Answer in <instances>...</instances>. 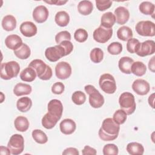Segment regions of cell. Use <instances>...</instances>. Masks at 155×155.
<instances>
[{
  "mask_svg": "<svg viewBox=\"0 0 155 155\" xmlns=\"http://www.w3.org/2000/svg\"><path fill=\"white\" fill-rule=\"evenodd\" d=\"M148 104L150 105V107L152 108H154V93H152L148 97Z\"/></svg>",
  "mask_w": 155,
  "mask_h": 155,
  "instance_id": "cell-52",
  "label": "cell"
},
{
  "mask_svg": "<svg viewBox=\"0 0 155 155\" xmlns=\"http://www.w3.org/2000/svg\"><path fill=\"white\" fill-rule=\"evenodd\" d=\"M60 131L62 133L69 135L73 133L76 128L75 122L71 119H65L59 124Z\"/></svg>",
  "mask_w": 155,
  "mask_h": 155,
  "instance_id": "cell-18",
  "label": "cell"
},
{
  "mask_svg": "<svg viewBox=\"0 0 155 155\" xmlns=\"http://www.w3.org/2000/svg\"><path fill=\"white\" fill-rule=\"evenodd\" d=\"M32 91L31 86L27 84L18 83L13 88V93L16 96H21L23 95H28Z\"/></svg>",
  "mask_w": 155,
  "mask_h": 155,
  "instance_id": "cell-22",
  "label": "cell"
},
{
  "mask_svg": "<svg viewBox=\"0 0 155 155\" xmlns=\"http://www.w3.org/2000/svg\"><path fill=\"white\" fill-rule=\"evenodd\" d=\"M36 76L37 74L35 71L34 70V69H33L30 67H28L24 68L20 73V74H19L20 78L22 81L24 82H28L33 81L36 79Z\"/></svg>",
  "mask_w": 155,
  "mask_h": 155,
  "instance_id": "cell-29",
  "label": "cell"
},
{
  "mask_svg": "<svg viewBox=\"0 0 155 155\" xmlns=\"http://www.w3.org/2000/svg\"><path fill=\"white\" fill-rule=\"evenodd\" d=\"M102 152L104 155H117L119 153V149L115 144L108 143L104 145Z\"/></svg>",
  "mask_w": 155,
  "mask_h": 155,
  "instance_id": "cell-42",
  "label": "cell"
},
{
  "mask_svg": "<svg viewBox=\"0 0 155 155\" xmlns=\"http://www.w3.org/2000/svg\"><path fill=\"white\" fill-rule=\"evenodd\" d=\"M131 71V73L137 76L140 77L145 74L147 71V67L142 62L136 61L133 63Z\"/></svg>",
  "mask_w": 155,
  "mask_h": 155,
  "instance_id": "cell-32",
  "label": "cell"
},
{
  "mask_svg": "<svg viewBox=\"0 0 155 155\" xmlns=\"http://www.w3.org/2000/svg\"><path fill=\"white\" fill-rule=\"evenodd\" d=\"M1 98H2V99H1V102L2 103V102H3V99H2V97H4V94H3V93H2V92H1Z\"/></svg>",
  "mask_w": 155,
  "mask_h": 155,
  "instance_id": "cell-53",
  "label": "cell"
},
{
  "mask_svg": "<svg viewBox=\"0 0 155 155\" xmlns=\"http://www.w3.org/2000/svg\"><path fill=\"white\" fill-rule=\"evenodd\" d=\"M71 99L73 103L78 105H81L85 103L86 101V95L81 91H76L73 93Z\"/></svg>",
  "mask_w": 155,
  "mask_h": 155,
  "instance_id": "cell-38",
  "label": "cell"
},
{
  "mask_svg": "<svg viewBox=\"0 0 155 155\" xmlns=\"http://www.w3.org/2000/svg\"><path fill=\"white\" fill-rule=\"evenodd\" d=\"M85 92L89 95V103L94 108H101L104 104V96L92 85H87L84 87Z\"/></svg>",
  "mask_w": 155,
  "mask_h": 155,
  "instance_id": "cell-5",
  "label": "cell"
},
{
  "mask_svg": "<svg viewBox=\"0 0 155 155\" xmlns=\"http://www.w3.org/2000/svg\"><path fill=\"white\" fill-rule=\"evenodd\" d=\"M14 125L15 128L18 131L25 132L28 130L30 123L27 117L22 116H19L15 119Z\"/></svg>",
  "mask_w": 155,
  "mask_h": 155,
  "instance_id": "cell-25",
  "label": "cell"
},
{
  "mask_svg": "<svg viewBox=\"0 0 155 155\" xmlns=\"http://www.w3.org/2000/svg\"><path fill=\"white\" fill-rule=\"evenodd\" d=\"M46 3L50 4H55L56 5H62L65 4L68 2V1H61V0H56V1H44Z\"/></svg>",
  "mask_w": 155,
  "mask_h": 155,
  "instance_id": "cell-49",
  "label": "cell"
},
{
  "mask_svg": "<svg viewBox=\"0 0 155 155\" xmlns=\"http://www.w3.org/2000/svg\"><path fill=\"white\" fill-rule=\"evenodd\" d=\"M133 62L134 60L128 56L122 57L118 62V67L120 71L127 74L131 73V68Z\"/></svg>",
  "mask_w": 155,
  "mask_h": 155,
  "instance_id": "cell-20",
  "label": "cell"
},
{
  "mask_svg": "<svg viewBox=\"0 0 155 155\" xmlns=\"http://www.w3.org/2000/svg\"><path fill=\"white\" fill-rule=\"evenodd\" d=\"M23 44L21 38L17 35H10L5 39V44L10 50H15Z\"/></svg>",
  "mask_w": 155,
  "mask_h": 155,
  "instance_id": "cell-19",
  "label": "cell"
},
{
  "mask_svg": "<svg viewBox=\"0 0 155 155\" xmlns=\"http://www.w3.org/2000/svg\"><path fill=\"white\" fill-rule=\"evenodd\" d=\"M126 150L131 155H142L144 153V148L143 145L141 143L136 142L128 143Z\"/></svg>",
  "mask_w": 155,
  "mask_h": 155,
  "instance_id": "cell-27",
  "label": "cell"
},
{
  "mask_svg": "<svg viewBox=\"0 0 155 155\" xmlns=\"http://www.w3.org/2000/svg\"><path fill=\"white\" fill-rule=\"evenodd\" d=\"M116 22V18L114 15L110 12L104 13L101 19V25L107 28H111Z\"/></svg>",
  "mask_w": 155,
  "mask_h": 155,
  "instance_id": "cell-23",
  "label": "cell"
},
{
  "mask_svg": "<svg viewBox=\"0 0 155 155\" xmlns=\"http://www.w3.org/2000/svg\"><path fill=\"white\" fill-rule=\"evenodd\" d=\"M97 8L102 12L109 8L112 5L111 1H103V0H96L95 1Z\"/></svg>",
  "mask_w": 155,
  "mask_h": 155,
  "instance_id": "cell-44",
  "label": "cell"
},
{
  "mask_svg": "<svg viewBox=\"0 0 155 155\" xmlns=\"http://www.w3.org/2000/svg\"><path fill=\"white\" fill-rule=\"evenodd\" d=\"M154 58L155 56H153L150 61L148 63V68L150 71L152 72H154Z\"/></svg>",
  "mask_w": 155,
  "mask_h": 155,
  "instance_id": "cell-51",
  "label": "cell"
},
{
  "mask_svg": "<svg viewBox=\"0 0 155 155\" xmlns=\"http://www.w3.org/2000/svg\"><path fill=\"white\" fill-rule=\"evenodd\" d=\"M140 42L136 38H131L127 41V50L130 53H136L138 50Z\"/></svg>",
  "mask_w": 155,
  "mask_h": 155,
  "instance_id": "cell-39",
  "label": "cell"
},
{
  "mask_svg": "<svg viewBox=\"0 0 155 155\" xmlns=\"http://www.w3.org/2000/svg\"><path fill=\"white\" fill-rule=\"evenodd\" d=\"M47 113L52 117L59 120L62 115L63 105L61 101L54 99L50 101L47 105Z\"/></svg>",
  "mask_w": 155,
  "mask_h": 155,
  "instance_id": "cell-10",
  "label": "cell"
},
{
  "mask_svg": "<svg viewBox=\"0 0 155 155\" xmlns=\"http://www.w3.org/2000/svg\"><path fill=\"white\" fill-rule=\"evenodd\" d=\"M62 154H64V155H68V154H70V155H79V152L76 148L68 147V148H67L66 149H65L64 150V151L62 152Z\"/></svg>",
  "mask_w": 155,
  "mask_h": 155,
  "instance_id": "cell-48",
  "label": "cell"
},
{
  "mask_svg": "<svg viewBox=\"0 0 155 155\" xmlns=\"http://www.w3.org/2000/svg\"><path fill=\"white\" fill-rule=\"evenodd\" d=\"M14 54L20 59H27L31 54V50L26 44L23 43L21 47L14 50Z\"/></svg>",
  "mask_w": 155,
  "mask_h": 155,
  "instance_id": "cell-31",
  "label": "cell"
},
{
  "mask_svg": "<svg viewBox=\"0 0 155 155\" xmlns=\"http://www.w3.org/2000/svg\"><path fill=\"white\" fill-rule=\"evenodd\" d=\"M133 91L138 95L144 96L148 93L150 90L149 83L142 79H136L131 85Z\"/></svg>",
  "mask_w": 155,
  "mask_h": 155,
  "instance_id": "cell-14",
  "label": "cell"
},
{
  "mask_svg": "<svg viewBox=\"0 0 155 155\" xmlns=\"http://www.w3.org/2000/svg\"><path fill=\"white\" fill-rule=\"evenodd\" d=\"M90 58L93 62L96 64L99 63L103 60L104 51L100 48H94L90 51Z\"/></svg>",
  "mask_w": 155,
  "mask_h": 155,
  "instance_id": "cell-35",
  "label": "cell"
},
{
  "mask_svg": "<svg viewBox=\"0 0 155 155\" xmlns=\"http://www.w3.org/2000/svg\"><path fill=\"white\" fill-rule=\"evenodd\" d=\"M0 153L1 154H7L10 155L11 154V152L8 147H5L4 146L0 147Z\"/></svg>",
  "mask_w": 155,
  "mask_h": 155,
  "instance_id": "cell-50",
  "label": "cell"
},
{
  "mask_svg": "<svg viewBox=\"0 0 155 155\" xmlns=\"http://www.w3.org/2000/svg\"><path fill=\"white\" fill-rule=\"evenodd\" d=\"M21 33L25 37H32L35 36L38 31L36 25L31 21L23 22L19 27Z\"/></svg>",
  "mask_w": 155,
  "mask_h": 155,
  "instance_id": "cell-17",
  "label": "cell"
},
{
  "mask_svg": "<svg viewBox=\"0 0 155 155\" xmlns=\"http://www.w3.org/2000/svg\"><path fill=\"white\" fill-rule=\"evenodd\" d=\"M1 25L4 30L13 31L16 27V19L13 15H7L2 18Z\"/></svg>",
  "mask_w": 155,
  "mask_h": 155,
  "instance_id": "cell-21",
  "label": "cell"
},
{
  "mask_svg": "<svg viewBox=\"0 0 155 155\" xmlns=\"http://www.w3.org/2000/svg\"><path fill=\"white\" fill-rule=\"evenodd\" d=\"M133 36V31L128 26H122L117 31V36L118 39L123 41H127L130 39L132 38Z\"/></svg>",
  "mask_w": 155,
  "mask_h": 155,
  "instance_id": "cell-28",
  "label": "cell"
},
{
  "mask_svg": "<svg viewBox=\"0 0 155 155\" xmlns=\"http://www.w3.org/2000/svg\"><path fill=\"white\" fill-rule=\"evenodd\" d=\"M82 153L83 155H88V154L95 155V154H96L97 152L94 148H93L88 145H85L84 147V149L82 150Z\"/></svg>",
  "mask_w": 155,
  "mask_h": 155,
  "instance_id": "cell-47",
  "label": "cell"
},
{
  "mask_svg": "<svg viewBox=\"0 0 155 155\" xmlns=\"http://www.w3.org/2000/svg\"><path fill=\"white\" fill-rule=\"evenodd\" d=\"M32 106V101L28 97H22L19 98L16 102L18 110L22 113L29 111Z\"/></svg>",
  "mask_w": 155,
  "mask_h": 155,
  "instance_id": "cell-24",
  "label": "cell"
},
{
  "mask_svg": "<svg viewBox=\"0 0 155 155\" xmlns=\"http://www.w3.org/2000/svg\"><path fill=\"white\" fill-rule=\"evenodd\" d=\"M113 35V29L107 28L100 25L94 30L93 34V39L99 43H105L108 41Z\"/></svg>",
  "mask_w": 155,
  "mask_h": 155,
  "instance_id": "cell-11",
  "label": "cell"
},
{
  "mask_svg": "<svg viewBox=\"0 0 155 155\" xmlns=\"http://www.w3.org/2000/svg\"><path fill=\"white\" fill-rule=\"evenodd\" d=\"M28 67L34 69L38 77L41 80L47 81L52 77L51 68L41 59H36L31 61Z\"/></svg>",
  "mask_w": 155,
  "mask_h": 155,
  "instance_id": "cell-2",
  "label": "cell"
},
{
  "mask_svg": "<svg viewBox=\"0 0 155 155\" xmlns=\"http://www.w3.org/2000/svg\"><path fill=\"white\" fill-rule=\"evenodd\" d=\"M120 109L124 110L127 115L133 114L136 110V104L134 96L130 92L122 93L119 98Z\"/></svg>",
  "mask_w": 155,
  "mask_h": 155,
  "instance_id": "cell-4",
  "label": "cell"
},
{
  "mask_svg": "<svg viewBox=\"0 0 155 155\" xmlns=\"http://www.w3.org/2000/svg\"><path fill=\"white\" fill-rule=\"evenodd\" d=\"M139 11L146 15H154L155 6L154 4L150 1H143L141 2L139 6Z\"/></svg>",
  "mask_w": 155,
  "mask_h": 155,
  "instance_id": "cell-33",
  "label": "cell"
},
{
  "mask_svg": "<svg viewBox=\"0 0 155 155\" xmlns=\"http://www.w3.org/2000/svg\"><path fill=\"white\" fill-rule=\"evenodd\" d=\"M65 90V85L62 82H55L51 87V91L55 94H62Z\"/></svg>",
  "mask_w": 155,
  "mask_h": 155,
  "instance_id": "cell-45",
  "label": "cell"
},
{
  "mask_svg": "<svg viewBox=\"0 0 155 155\" xmlns=\"http://www.w3.org/2000/svg\"><path fill=\"white\" fill-rule=\"evenodd\" d=\"M48 15L49 12L47 8L44 5H38L36 7L32 13L33 19L39 24L45 22Z\"/></svg>",
  "mask_w": 155,
  "mask_h": 155,
  "instance_id": "cell-15",
  "label": "cell"
},
{
  "mask_svg": "<svg viewBox=\"0 0 155 155\" xmlns=\"http://www.w3.org/2000/svg\"><path fill=\"white\" fill-rule=\"evenodd\" d=\"M71 67L67 62H58L55 67V74L56 77L61 80L68 79L71 74Z\"/></svg>",
  "mask_w": 155,
  "mask_h": 155,
  "instance_id": "cell-12",
  "label": "cell"
},
{
  "mask_svg": "<svg viewBox=\"0 0 155 155\" xmlns=\"http://www.w3.org/2000/svg\"><path fill=\"white\" fill-rule=\"evenodd\" d=\"M31 136L34 140L39 144H44L47 142L48 137L47 134L41 130L35 129L33 130Z\"/></svg>",
  "mask_w": 155,
  "mask_h": 155,
  "instance_id": "cell-34",
  "label": "cell"
},
{
  "mask_svg": "<svg viewBox=\"0 0 155 155\" xmlns=\"http://www.w3.org/2000/svg\"><path fill=\"white\" fill-rule=\"evenodd\" d=\"M71 34L67 30L62 31L57 33L55 36V41L58 44H59L64 41H70Z\"/></svg>",
  "mask_w": 155,
  "mask_h": 155,
  "instance_id": "cell-43",
  "label": "cell"
},
{
  "mask_svg": "<svg viewBox=\"0 0 155 155\" xmlns=\"http://www.w3.org/2000/svg\"><path fill=\"white\" fill-rule=\"evenodd\" d=\"M119 130V125L117 124L112 118H106L103 120L99 130V137L104 141L114 140L117 137Z\"/></svg>",
  "mask_w": 155,
  "mask_h": 155,
  "instance_id": "cell-1",
  "label": "cell"
},
{
  "mask_svg": "<svg viewBox=\"0 0 155 155\" xmlns=\"http://www.w3.org/2000/svg\"><path fill=\"white\" fill-rule=\"evenodd\" d=\"M45 56L49 61L54 62L66 55L64 48L60 44H58L47 48L45 51Z\"/></svg>",
  "mask_w": 155,
  "mask_h": 155,
  "instance_id": "cell-9",
  "label": "cell"
},
{
  "mask_svg": "<svg viewBox=\"0 0 155 155\" xmlns=\"http://www.w3.org/2000/svg\"><path fill=\"white\" fill-rule=\"evenodd\" d=\"M99 85L101 90L107 94H113L117 88L114 78L109 73H104L100 76Z\"/></svg>",
  "mask_w": 155,
  "mask_h": 155,
  "instance_id": "cell-6",
  "label": "cell"
},
{
  "mask_svg": "<svg viewBox=\"0 0 155 155\" xmlns=\"http://www.w3.org/2000/svg\"><path fill=\"white\" fill-rule=\"evenodd\" d=\"M78 10L80 14L84 16L88 15L93 10V3L90 1H81L78 5Z\"/></svg>",
  "mask_w": 155,
  "mask_h": 155,
  "instance_id": "cell-26",
  "label": "cell"
},
{
  "mask_svg": "<svg viewBox=\"0 0 155 155\" xmlns=\"http://www.w3.org/2000/svg\"><path fill=\"white\" fill-rule=\"evenodd\" d=\"M123 50V47L121 43L119 42H113L110 44L107 47L108 52L113 55L119 54Z\"/></svg>",
  "mask_w": 155,
  "mask_h": 155,
  "instance_id": "cell-40",
  "label": "cell"
},
{
  "mask_svg": "<svg viewBox=\"0 0 155 155\" xmlns=\"http://www.w3.org/2000/svg\"><path fill=\"white\" fill-rule=\"evenodd\" d=\"M127 114L122 109L116 110L113 116V120L118 125L123 124L127 120Z\"/></svg>",
  "mask_w": 155,
  "mask_h": 155,
  "instance_id": "cell-37",
  "label": "cell"
},
{
  "mask_svg": "<svg viewBox=\"0 0 155 155\" xmlns=\"http://www.w3.org/2000/svg\"><path fill=\"white\" fill-rule=\"evenodd\" d=\"M155 52V42L153 40H147L140 43L139 48L136 53L140 57L151 55Z\"/></svg>",
  "mask_w": 155,
  "mask_h": 155,
  "instance_id": "cell-13",
  "label": "cell"
},
{
  "mask_svg": "<svg viewBox=\"0 0 155 155\" xmlns=\"http://www.w3.org/2000/svg\"><path fill=\"white\" fill-rule=\"evenodd\" d=\"M88 33L84 28L77 29L74 33V39L79 42H84L86 41L88 38Z\"/></svg>",
  "mask_w": 155,
  "mask_h": 155,
  "instance_id": "cell-41",
  "label": "cell"
},
{
  "mask_svg": "<svg viewBox=\"0 0 155 155\" xmlns=\"http://www.w3.org/2000/svg\"><path fill=\"white\" fill-rule=\"evenodd\" d=\"M114 16L116 22L119 25H124L128 22L130 18V12L128 10L122 6H119L114 10Z\"/></svg>",
  "mask_w": 155,
  "mask_h": 155,
  "instance_id": "cell-16",
  "label": "cell"
},
{
  "mask_svg": "<svg viewBox=\"0 0 155 155\" xmlns=\"http://www.w3.org/2000/svg\"><path fill=\"white\" fill-rule=\"evenodd\" d=\"M135 29L137 34L142 36H154L155 35V24L150 21H141L138 22Z\"/></svg>",
  "mask_w": 155,
  "mask_h": 155,
  "instance_id": "cell-8",
  "label": "cell"
},
{
  "mask_svg": "<svg viewBox=\"0 0 155 155\" xmlns=\"http://www.w3.org/2000/svg\"><path fill=\"white\" fill-rule=\"evenodd\" d=\"M58 122V121L56 119L51 117L47 113L43 116L41 120L42 126L48 130L53 128L56 125Z\"/></svg>",
  "mask_w": 155,
  "mask_h": 155,
  "instance_id": "cell-36",
  "label": "cell"
},
{
  "mask_svg": "<svg viewBox=\"0 0 155 155\" xmlns=\"http://www.w3.org/2000/svg\"><path fill=\"white\" fill-rule=\"evenodd\" d=\"M55 22L60 27L67 26L70 22V16L65 11H59L54 17Z\"/></svg>",
  "mask_w": 155,
  "mask_h": 155,
  "instance_id": "cell-30",
  "label": "cell"
},
{
  "mask_svg": "<svg viewBox=\"0 0 155 155\" xmlns=\"http://www.w3.org/2000/svg\"><path fill=\"white\" fill-rule=\"evenodd\" d=\"M59 44L64 48L66 56L71 53L73 50V45L70 41H64Z\"/></svg>",
  "mask_w": 155,
  "mask_h": 155,
  "instance_id": "cell-46",
  "label": "cell"
},
{
  "mask_svg": "<svg viewBox=\"0 0 155 155\" xmlns=\"http://www.w3.org/2000/svg\"><path fill=\"white\" fill-rule=\"evenodd\" d=\"M7 147L13 155H18L22 153L24 149V139L21 134H13L7 143Z\"/></svg>",
  "mask_w": 155,
  "mask_h": 155,
  "instance_id": "cell-7",
  "label": "cell"
},
{
  "mask_svg": "<svg viewBox=\"0 0 155 155\" xmlns=\"http://www.w3.org/2000/svg\"><path fill=\"white\" fill-rule=\"evenodd\" d=\"M20 71L19 64L15 61L2 63L1 65L0 75L4 80H9L16 78Z\"/></svg>",
  "mask_w": 155,
  "mask_h": 155,
  "instance_id": "cell-3",
  "label": "cell"
}]
</instances>
